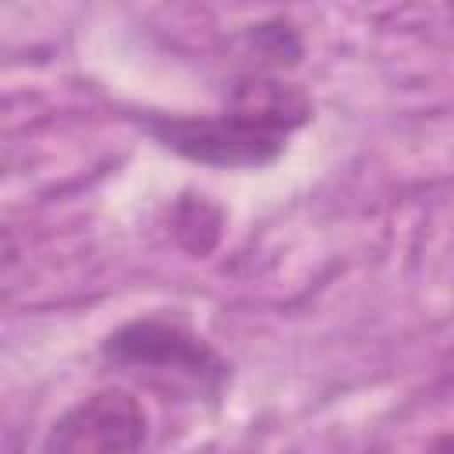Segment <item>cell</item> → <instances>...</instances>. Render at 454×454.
I'll list each match as a JSON object with an SVG mask.
<instances>
[{
	"label": "cell",
	"mask_w": 454,
	"mask_h": 454,
	"mask_svg": "<svg viewBox=\"0 0 454 454\" xmlns=\"http://www.w3.org/2000/svg\"><path fill=\"white\" fill-rule=\"evenodd\" d=\"M312 117L309 96L280 78L252 74L234 85L220 114L145 117V131L170 153L206 167H266Z\"/></svg>",
	"instance_id": "6da1fadb"
},
{
	"label": "cell",
	"mask_w": 454,
	"mask_h": 454,
	"mask_svg": "<svg viewBox=\"0 0 454 454\" xmlns=\"http://www.w3.org/2000/svg\"><path fill=\"white\" fill-rule=\"evenodd\" d=\"M106 362L145 376L174 394L216 397L227 383V362L188 326L170 319H131L103 344Z\"/></svg>",
	"instance_id": "7a4b0ae2"
},
{
	"label": "cell",
	"mask_w": 454,
	"mask_h": 454,
	"mask_svg": "<svg viewBox=\"0 0 454 454\" xmlns=\"http://www.w3.org/2000/svg\"><path fill=\"white\" fill-rule=\"evenodd\" d=\"M145 408L121 387H106L67 408L46 433L43 454H142Z\"/></svg>",
	"instance_id": "3957f363"
},
{
	"label": "cell",
	"mask_w": 454,
	"mask_h": 454,
	"mask_svg": "<svg viewBox=\"0 0 454 454\" xmlns=\"http://www.w3.org/2000/svg\"><path fill=\"white\" fill-rule=\"evenodd\" d=\"M422 454H454V436H440V440H433Z\"/></svg>",
	"instance_id": "277c9868"
}]
</instances>
